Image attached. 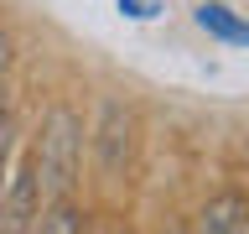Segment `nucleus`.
Masks as SVG:
<instances>
[{
  "label": "nucleus",
  "instance_id": "39448f33",
  "mask_svg": "<svg viewBox=\"0 0 249 234\" xmlns=\"http://www.w3.org/2000/svg\"><path fill=\"white\" fill-rule=\"evenodd\" d=\"M197 26L218 42H233V47H249V21L244 16H233L229 5H218V0H202L197 5Z\"/></svg>",
  "mask_w": 249,
  "mask_h": 234
},
{
  "label": "nucleus",
  "instance_id": "0eeeda50",
  "mask_svg": "<svg viewBox=\"0 0 249 234\" xmlns=\"http://www.w3.org/2000/svg\"><path fill=\"white\" fill-rule=\"evenodd\" d=\"M11 156H16V120L0 115V198H5V187H11Z\"/></svg>",
  "mask_w": 249,
  "mask_h": 234
},
{
  "label": "nucleus",
  "instance_id": "f257e3e1",
  "mask_svg": "<svg viewBox=\"0 0 249 234\" xmlns=\"http://www.w3.org/2000/svg\"><path fill=\"white\" fill-rule=\"evenodd\" d=\"M78 151H83V120L68 104H52L42 120V136H36V151H31V177H36L42 214L68 203L73 177H78Z\"/></svg>",
  "mask_w": 249,
  "mask_h": 234
},
{
  "label": "nucleus",
  "instance_id": "6e6552de",
  "mask_svg": "<svg viewBox=\"0 0 249 234\" xmlns=\"http://www.w3.org/2000/svg\"><path fill=\"white\" fill-rule=\"evenodd\" d=\"M161 5H166V0H120V11L130 16V21H151Z\"/></svg>",
  "mask_w": 249,
  "mask_h": 234
},
{
  "label": "nucleus",
  "instance_id": "1a4fd4ad",
  "mask_svg": "<svg viewBox=\"0 0 249 234\" xmlns=\"http://www.w3.org/2000/svg\"><path fill=\"white\" fill-rule=\"evenodd\" d=\"M11 62V37H5V26H0V68Z\"/></svg>",
  "mask_w": 249,
  "mask_h": 234
},
{
  "label": "nucleus",
  "instance_id": "9d476101",
  "mask_svg": "<svg viewBox=\"0 0 249 234\" xmlns=\"http://www.w3.org/2000/svg\"><path fill=\"white\" fill-rule=\"evenodd\" d=\"M0 115H11V109H5V94H0Z\"/></svg>",
  "mask_w": 249,
  "mask_h": 234
},
{
  "label": "nucleus",
  "instance_id": "20e7f679",
  "mask_svg": "<svg viewBox=\"0 0 249 234\" xmlns=\"http://www.w3.org/2000/svg\"><path fill=\"white\" fill-rule=\"evenodd\" d=\"M197 234H249V198L218 193L197 218Z\"/></svg>",
  "mask_w": 249,
  "mask_h": 234
},
{
  "label": "nucleus",
  "instance_id": "f03ea898",
  "mask_svg": "<svg viewBox=\"0 0 249 234\" xmlns=\"http://www.w3.org/2000/svg\"><path fill=\"white\" fill-rule=\"evenodd\" d=\"M36 218H42V198H36V177H31V161H26L0 198V234H21Z\"/></svg>",
  "mask_w": 249,
  "mask_h": 234
},
{
  "label": "nucleus",
  "instance_id": "7ed1b4c3",
  "mask_svg": "<svg viewBox=\"0 0 249 234\" xmlns=\"http://www.w3.org/2000/svg\"><path fill=\"white\" fill-rule=\"evenodd\" d=\"M99 161H104L109 177L130 161V115L120 104H104V120H99Z\"/></svg>",
  "mask_w": 249,
  "mask_h": 234
},
{
  "label": "nucleus",
  "instance_id": "423d86ee",
  "mask_svg": "<svg viewBox=\"0 0 249 234\" xmlns=\"http://www.w3.org/2000/svg\"><path fill=\"white\" fill-rule=\"evenodd\" d=\"M31 234H83V214H78L73 203H57V208H47L31 224Z\"/></svg>",
  "mask_w": 249,
  "mask_h": 234
}]
</instances>
